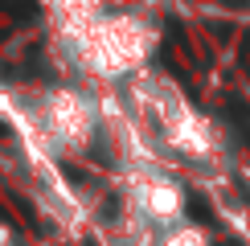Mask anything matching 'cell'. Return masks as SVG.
<instances>
[{
    "mask_svg": "<svg viewBox=\"0 0 250 246\" xmlns=\"http://www.w3.org/2000/svg\"><path fill=\"white\" fill-rule=\"evenodd\" d=\"M70 45L78 54V66L103 78H123L140 70L156 49V29L135 17H103L95 13L82 25H70Z\"/></svg>",
    "mask_w": 250,
    "mask_h": 246,
    "instance_id": "cell-1",
    "label": "cell"
},
{
    "mask_svg": "<svg viewBox=\"0 0 250 246\" xmlns=\"http://www.w3.org/2000/svg\"><path fill=\"white\" fill-rule=\"evenodd\" d=\"M140 95L152 107V115L160 119V131H164V144H168V148L185 152V156H193V160L213 152V127L181 99V90H176L172 78H148Z\"/></svg>",
    "mask_w": 250,
    "mask_h": 246,
    "instance_id": "cell-2",
    "label": "cell"
},
{
    "mask_svg": "<svg viewBox=\"0 0 250 246\" xmlns=\"http://www.w3.org/2000/svg\"><path fill=\"white\" fill-rule=\"evenodd\" d=\"M131 209H140L152 226H172V222H185V189L176 184L172 177L156 168H140L131 172Z\"/></svg>",
    "mask_w": 250,
    "mask_h": 246,
    "instance_id": "cell-4",
    "label": "cell"
},
{
    "mask_svg": "<svg viewBox=\"0 0 250 246\" xmlns=\"http://www.w3.org/2000/svg\"><path fill=\"white\" fill-rule=\"evenodd\" d=\"M95 107H90L86 95L78 90H49L41 99V127L49 131V140L66 152H82L90 140H95Z\"/></svg>",
    "mask_w": 250,
    "mask_h": 246,
    "instance_id": "cell-3",
    "label": "cell"
},
{
    "mask_svg": "<svg viewBox=\"0 0 250 246\" xmlns=\"http://www.w3.org/2000/svg\"><path fill=\"white\" fill-rule=\"evenodd\" d=\"M0 246H17V238H13V234L4 230V226H0Z\"/></svg>",
    "mask_w": 250,
    "mask_h": 246,
    "instance_id": "cell-6",
    "label": "cell"
},
{
    "mask_svg": "<svg viewBox=\"0 0 250 246\" xmlns=\"http://www.w3.org/2000/svg\"><path fill=\"white\" fill-rule=\"evenodd\" d=\"M156 246H209V234L193 222H172V226H164Z\"/></svg>",
    "mask_w": 250,
    "mask_h": 246,
    "instance_id": "cell-5",
    "label": "cell"
}]
</instances>
